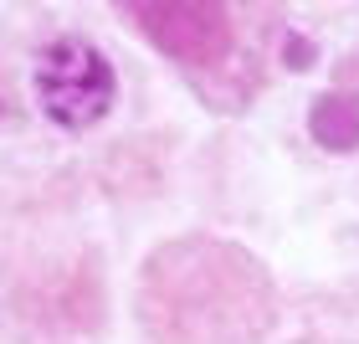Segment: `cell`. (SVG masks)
<instances>
[{
	"instance_id": "6da1fadb",
	"label": "cell",
	"mask_w": 359,
	"mask_h": 344,
	"mask_svg": "<svg viewBox=\"0 0 359 344\" xmlns=\"http://www.w3.org/2000/svg\"><path fill=\"white\" fill-rule=\"evenodd\" d=\"M36 98H41V108H46L52 124L83 134V128L103 124V113L113 108L118 77H113L108 57L97 52L93 41L67 37V41H52L46 57L36 62Z\"/></svg>"
},
{
	"instance_id": "7a4b0ae2",
	"label": "cell",
	"mask_w": 359,
	"mask_h": 344,
	"mask_svg": "<svg viewBox=\"0 0 359 344\" xmlns=\"http://www.w3.org/2000/svg\"><path fill=\"white\" fill-rule=\"evenodd\" d=\"M313 134H318L323 144H334V150L359 144V98H349V93L323 98V103L313 108Z\"/></svg>"
}]
</instances>
